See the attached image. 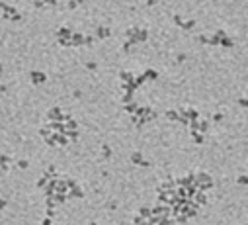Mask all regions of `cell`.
I'll return each instance as SVG.
<instances>
[{"label": "cell", "instance_id": "cell-6", "mask_svg": "<svg viewBox=\"0 0 248 225\" xmlns=\"http://www.w3.org/2000/svg\"><path fill=\"white\" fill-rule=\"evenodd\" d=\"M223 117H225V114H221V112H215V114H213V116H211V120H213V121H215V124H219V121H221V120H223Z\"/></svg>", "mask_w": 248, "mask_h": 225}, {"label": "cell", "instance_id": "cell-9", "mask_svg": "<svg viewBox=\"0 0 248 225\" xmlns=\"http://www.w3.org/2000/svg\"><path fill=\"white\" fill-rule=\"evenodd\" d=\"M174 22H176L178 26H182V24H184V20H182V16H174Z\"/></svg>", "mask_w": 248, "mask_h": 225}, {"label": "cell", "instance_id": "cell-2", "mask_svg": "<svg viewBox=\"0 0 248 225\" xmlns=\"http://www.w3.org/2000/svg\"><path fill=\"white\" fill-rule=\"evenodd\" d=\"M192 139H193V143H197V145H203L205 143V135H201V133H192Z\"/></svg>", "mask_w": 248, "mask_h": 225}, {"label": "cell", "instance_id": "cell-7", "mask_svg": "<svg viewBox=\"0 0 248 225\" xmlns=\"http://www.w3.org/2000/svg\"><path fill=\"white\" fill-rule=\"evenodd\" d=\"M238 106L248 110V96H242V98H238Z\"/></svg>", "mask_w": 248, "mask_h": 225}, {"label": "cell", "instance_id": "cell-1", "mask_svg": "<svg viewBox=\"0 0 248 225\" xmlns=\"http://www.w3.org/2000/svg\"><path fill=\"white\" fill-rule=\"evenodd\" d=\"M219 45L225 47V49H231V47H235V41H233V37H231V35H227V37H223V39L219 41Z\"/></svg>", "mask_w": 248, "mask_h": 225}, {"label": "cell", "instance_id": "cell-8", "mask_svg": "<svg viewBox=\"0 0 248 225\" xmlns=\"http://www.w3.org/2000/svg\"><path fill=\"white\" fill-rule=\"evenodd\" d=\"M166 116L170 117V120H178V114H176L174 110H168V112H166Z\"/></svg>", "mask_w": 248, "mask_h": 225}, {"label": "cell", "instance_id": "cell-3", "mask_svg": "<svg viewBox=\"0 0 248 225\" xmlns=\"http://www.w3.org/2000/svg\"><path fill=\"white\" fill-rule=\"evenodd\" d=\"M196 200H197L196 206H205V203H207V196H205V192H199V194L196 196Z\"/></svg>", "mask_w": 248, "mask_h": 225}, {"label": "cell", "instance_id": "cell-4", "mask_svg": "<svg viewBox=\"0 0 248 225\" xmlns=\"http://www.w3.org/2000/svg\"><path fill=\"white\" fill-rule=\"evenodd\" d=\"M236 184L248 186V176H246V174H240V176H236Z\"/></svg>", "mask_w": 248, "mask_h": 225}, {"label": "cell", "instance_id": "cell-5", "mask_svg": "<svg viewBox=\"0 0 248 225\" xmlns=\"http://www.w3.org/2000/svg\"><path fill=\"white\" fill-rule=\"evenodd\" d=\"M182 28L184 30H193V28H196V20H188V22H184Z\"/></svg>", "mask_w": 248, "mask_h": 225}]
</instances>
